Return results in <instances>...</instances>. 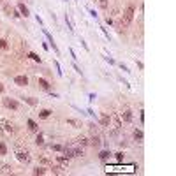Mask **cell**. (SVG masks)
Here are the masks:
<instances>
[{
	"label": "cell",
	"mask_w": 176,
	"mask_h": 176,
	"mask_svg": "<svg viewBox=\"0 0 176 176\" xmlns=\"http://www.w3.org/2000/svg\"><path fill=\"white\" fill-rule=\"evenodd\" d=\"M16 159H18L21 164H28V162L32 160L28 150H16Z\"/></svg>",
	"instance_id": "3"
},
{
	"label": "cell",
	"mask_w": 176,
	"mask_h": 176,
	"mask_svg": "<svg viewBox=\"0 0 176 176\" xmlns=\"http://www.w3.org/2000/svg\"><path fill=\"white\" fill-rule=\"evenodd\" d=\"M51 173H53V174H62L63 171H62L60 166H53V167H51Z\"/></svg>",
	"instance_id": "26"
},
{
	"label": "cell",
	"mask_w": 176,
	"mask_h": 176,
	"mask_svg": "<svg viewBox=\"0 0 176 176\" xmlns=\"http://www.w3.org/2000/svg\"><path fill=\"white\" fill-rule=\"evenodd\" d=\"M69 53H71L72 60H78V56H76V53H74V50H72V48H69Z\"/></svg>",
	"instance_id": "34"
},
{
	"label": "cell",
	"mask_w": 176,
	"mask_h": 176,
	"mask_svg": "<svg viewBox=\"0 0 176 176\" xmlns=\"http://www.w3.org/2000/svg\"><path fill=\"white\" fill-rule=\"evenodd\" d=\"M88 97H90V99H88V100H90V102H92V100H95V94H90V95H88Z\"/></svg>",
	"instance_id": "45"
},
{
	"label": "cell",
	"mask_w": 176,
	"mask_h": 176,
	"mask_svg": "<svg viewBox=\"0 0 176 176\" xmlns=\"http://www.w3.org/2000/svg\"><path fill=\"white\" fill-rule=\"evenodd\" d=\"M120 120H122V122H125V123H130L132 120H134V115H132L130 109H123V111L120 113Z\"/></svg>",
	"instance_id": "6"
},
{
	"label": "cell",
	"mask_w": 176,
	"mask_h": 176,
	"mask_svg": "<svg viewBox=\"0 0 176 176\" xmlns=\"http://www.w3.org/2000/svg\"><path fill=\"white\" fill-rule=\"evenodd\" d=\"M27 125H28V130H32V132H37V130H39V125H37L34 120H28Z\"/></svg>",
	"instance_id": "17"
},
{
	"label": "cell",
	"mask_w": 176,
	"mask_h": 176,
	"mask_svg": "<svg viewBox=\"0 0 176 176\" xmlns=\"http://www.w3.org/2000/svg\"><path fill=\"white\" fill-rule=\"evenodd\" d=\"M12 11H14V7H11L9 4H4V12H6L7 16H11V14H12Z\"/></svg>",
	"instance_id": "23"
},
{
	"label": "cell",
	"mask_w": 176,
	"mask_h": 176,
	"mask_svg": "<svg viewBox=\"0 0 176 176\" xmlns=\"http://www.w3.org/2000/svg\"><path fill=\"white\" fill-rule=\"evenodd\" d=\"M56 166H60L62 169H67V167H69V157H65V155H56Z\"/></svg>",
	"instance_id": "7"
},
{
	"label": "cell",
	"mask_w": 176,
	"mask_h": 176,
	"mask_svg": "<svg viewBox=\"0 0 176 176\" xmlns=\"http://www.w3.org/2000/svg\"><path fill=\"white\" fill-rule=\"evenodd\" d=\"M51 150H55V151H62L63 146H62V144H51Z\"/></svg>",
	"instance_id": "31"
},
{
	"label": "cell",
	"mask_w": 176,
	"mask_h": 176,
	"mask_svg": "<svg viewBox=\"0 0 176 176\" xmlns=\"http://www.w3.org/2000/svg\"><path fill=\"white\" fill-rule=\"evenodd\" d=\"M99 6L102 9H107V0H99Z\"/></svg>",
	"instance_id": "32"
},
{
	"label": "cell",
	"mask_w": 176,
	"mask_h": 176,
	"mask_svg": "<svg viewBox=\"0 0 176 176\" xmlns=\"http://www.w3.org/2000/svg\"><path fill=\"white\" fill-rule=\"evenodd\" d=\"M0 173H2V174H12V167L11 166H4Z\"/></svg>",
	"instance_id": "24"
},
{
	"label": "cell",
	"mask_w": 176,
	"mask_h": 176,
	"mask_svg": "<svg viewBox=\"0 0 176 176\" xmlns=\"http://www.w3.org/2000/svg\"><path fill=\"white\" fill-rule=\"evenodd\" d=\"M111 120H113V125H109V127H113V132L111 134H118V130L122 127V120H120V115H111Z\"/></svg>",
	"instance_id": "4"
},
{
	"label": "cell",
	"mask_w": 176,
	"mask_h": 176,
	"mask_svg": "<svg viewBox=\"0 0 176 176\" xmlns=\"http://www.w3.org/2000/svg\"><path fill=\"white\" fill-rule=\"evenodd\" d=\"M0 127H2V130L9 132V134H11V132H14V125H12L9 120H6V118H2V120H0Z\"/></svg>",
	"instance_id": "8"
},
{
	"label": "cell",
	"mask_w": 176,
	"mask_h": 176,
	"mask_svg": "<svg viewBox=\"0 0 176 176\" xmlns=\"http://www.w3.org/2000/svg\"><path fill=\"white\" fill-rule=\"evenodd\" d=\"M0 48H2V50H7L9 48V44H7L6 39H0Z\"/></svg>",
	"instance_id": "28"
},
{
	"label": "cell",
	"mask_w": 176,
	"mask_h": 176,
	"mask_svg": "<svg viewBox=\"0 0 176 176\" xmlns=\"http://www.w3.org/2000/svg\"><path fill=\"white\" fill-rule=\"evenodd\" d=\"M14 85H18V86H27V85H28V78H27V76H16V78H14Z\"/></svg>",
	"instance_id": "12"
},
{
	"label": "cell",
	"mask_w": 176,
	"mask_h": 176,
	"mask_svg": "<svg viewBox=\"0 0 176 176\" xmlns=\"http://www.w3.org/2000/svg\"><path fill=\"white\" fill-rule=\"evenodd\" d=\"M99 123H100L102 127H109V125H111V115L102 113V115H100V118H99Z\"/></svg>",
	"instance_id": "9"
},
{
	"label": "cell",
	"mask_w": 176,
	"mask_h": 176,
	"mask_svg": "<svg viewBox=\"0 0 176 176\" xmlns=\"http://www.w3.org/2000/svg\"><path fill=\"white\" fill-rule=\"evenodd\" d=\"M90 132H92V136L99 132V129H97V125H95V123H90Z\"/></svg>",
	"instance_id": "30"
},
{
	"label": "cell",
	"mask_w": 176,
	"mask_h": 176,
	"mask_svg": "<svg viewBox=\"0 0 176 176\" xmlns=\"http://www.w3.org/2000/svg\"><path fill=\"white\" fill-rule=\"evenodd\" d=\"M62 151L65 153V157H69V159L71 157H81V155H85L83 146H79V144H65Z\"/></svg>",
	"instance_id": "2"
},
{
	"label": "cell",
	"mask_w": 176,
	"mask_h": 176,
	"mask_svg": "<svg viewBox=\"0 0 176 176\" xmlns=\"http://www.w3.org/2000/svg\"><path fill=\"white\" fill-rule=\"evenodd\" d=\"M46 173H48L46 167H35V169H34V174H37V176H39V174H46Z\"/></svg>",
	"instance_id": "22"
},
{
	"label": "cell",
	"mask_w": 176,
	"mask_h": 176,
	"mask_svg": "<svg viewBox=\"0 0 176 176\" xmlns=\"http://www.w3.org/2000/svg\"><path fill=\"white\" fill-rule=\"evenodd\" d=\"M12 16H14V18H21V14H19V11H18V9H14V11H12Z\"/></svg>",
	"instance_id": "37"
},
{
	"label": "cell",
	"mask_w": 176,
	"mask_h": 176,
	"mask_svg": "<svg viewBox=\"0 0 176 176\" xmlns=\"http://www.w3.org/2000/svg\"><path fill=\"white\" fill-rule=\"evenodd\" d=\"M6 153H7V146L0 141V155H6Z\"/></svg>",
	"instance_id": "27"
},
{
	"label": "cell",
	"mask_w": 176,
	"mask_h": 176,
	"mask_svg": "<svg viewBox=\"0 0 176 176\" xmlns=\"http://www.w3.org/2000/svg\"><path fill=\"white\" fill-rule=\"evenodd\" d=\"M74 71H76V72H78V74H83V72H81V69H79V67H78V65H76V63H74Z\"/></svg>",
	"instance_id": "43"
},
{
	"label": "cell",
	"mask_w": 176,
	"mask_h": 176,
	"mask_svg": "<svg viewBox=\"0 0 176 176\" xmlns=\"http://www.w3.org/2000/svg\"><path fill=\"white\" fill-rule=\"evenodd\" d=\"M134 14H136V6H134V4H129V6L125 7V11L122 12L120 23L116 25V27H118V34H122V32L125 30V27L130 25V21L134 19Z\"/></svg>",
	"instance_id": "1"
},
{
	"label": "cell",
	"mask_w": 176,
	"mask_h": 176,
	"mask_svg": "<svg viewBox=\"0 0 176 176\" xmlns=\"http://www.w3.org/2000/svg\"><path fill=\"white\" fill-rule=\"evenodd\" d=\"M81 46H83V48H85V50H86V51H90V48H88V44H86V42H85V41H83V39H81Z\"/></svg>",
	"instance_id": "36"
},
{
	"label": "cell",
	"mask_w": 176,
	"mask_h": 176,
	"mask_svg": "<svg viewBox=\"0 0 176 176\" xmlns=\"http://www.w3.org/2000/svg\"><path fill=\"white\" fill-rule=\"evenodd\" d=\"M35 144H37V146H42V144H44V134H42V132H39V134H37Z\"/></svg>",
	"instance_id": "20"
},
{
	"label": "cell",
	"mask_w": 176,
	"mask_h": 176,
	"mask_svg": "<svg viewBox=\"0 0 176 176\" xmlns=\"http://www.w3.org/2000/svg\"><path fill=\"white\" fill-rule=\"evenodd\" d=\"M4 106L9 107V109H14V111H16V109H19V104L14 99H4Z\"/></svg>",
	"instance_id": "10"
},
{
	"label": "cell",
	"mask_w": 176,
	"mask_h": 176,
	"mask_svg": "<svg viewBox=\"0 0 176 176\" xmlns=\"http://www.w3.org/2000/svg\"><path fill=\"white\" fill-rule=\"evenodd\" d=\"M16 9L19 11V14H21V16H25V18H28V16H30V11H28V7H27L25 4H21V2H19V4L16 6Z\"/></svg>",
	"instance_id": "11"
},
{
	"label": "cell",
	"mask_w": 176,
	"mask_h": 176,
	"mask_svg": "<svg viewBox=\"0 0 176 176\" xmlns=\"http://www.w3.org/2000/svg\"><path fill=\"white\" fill-rule=\"evenodd\" d=\"M106 23H107V25H111V23H113V18H111V16H107V18H106Z\"/></svg>",
	"instance_id": "38"
},
{
	"label": "cell",
	"mask_w": 176,
	"mask_h": 176,
	"mask_svg": "<svg viewBox=\"0 0 176 176\" xmlns=\"http://www.w3.org/2000/svg\"><path fill=\"white\" fill-rule=\"evenodd\" d=\"M86 113H88V115H90V116H94V118H95V113H94V109H88V111H86Z\"/></svg>",
	"instance_id": "44"
},
{
	"label": "cell",
	"mask_w": 176,
	"mask_h": 176,
	"mask_svg": "<svg viewBox=\"0 0 176 176\" xmlns=\"http://www.w3.org/2000/svg\"><path fill=\"white\" fill-rule=\"evenodd\" d=\"M100 143H102V141H100V136H99V134H94V136H92V139H90V144H92L94 148H99V146H100Z\"/></svg>",
	"instance_id": "14"
},
{
	"label": "cell",
	"mask_w": 176,
	"mask_h": 176,
	"mask_svg": "<svg viewBox=\"0 0 176 176\" xmlns=\"http://www.w3.org/2000/svg\"><path fill=\"white\" fill-rule=\"evenodd\" d=\"M100 32H102V34H104V37H106V39L109 41V32H107V30H106L104 27H100Z\"/></svg>",
	"instance_id": "33"
},
{
	"label": "cell",
	"mask_w": 176,
	"mask_h": 176,
	"mask_svg": "<svg viewBox=\"0 0 176 176\" xmlns=\"http://www.w3.org/2000/svg\"><path fill=\"white\" fill-rule=\"evenodd\" d=\"M90 16H92V18H95V19H97V12H95V11H94V9H90Z\"/></svg>",
	"instance_id": "40"
},
{
	"label": "cell",
	"mask_w": 176,
	"mask_h": 176,
	"mask_svg": "<svg viewBox=\"0 0 176 176\" xmlns=\"http://www.w3.org/2000/svg\"><path fill=\"white\" fill-rule=\"evenodd\" d=\"M116 160H123V153H116Z\"/></svg>",
	"instance_id": "42"
},
{
	"label": "cell",
	"mask_w": 176,
	"mask_h": 176,
	"mask_svg": "<svg viewBox=\"0 0 176 176\" xmlns=\"http://www.w3.org/2000/svg\"><path fill=\"white\" fill-rule=\"evenodd\" d=\"M109 157H111V151H107V150H104V151L99 153V159H100V160H107Z\"/></svg>",
	"instance_id": "19"
},
{
	"label": "cell",
	"mask_w": 176,
	"mask_h": 176,
	"mask_svg": "<svg viewBox=\"0 0 176 176\" xmlns=\"http://www.w3.org/2000/svg\"><path fill=\"white\" fill-rule=\"evenodd\" d=\"M23 100H25L27 104H30V106H37V104H39V100L34 99V97H23Z\"/></svg>",
	"instance_id": "21"
},
{
	"label": "cell",
	"mask_w": 176,
	"mask_h": 176,
	"mask_svg": "<svg viewBox=\"0 0 176 176\" xmlns=\"http://www.w3.org/2000/svg\"><path fill=\"white\" fill-rule=\"evenodd\" d=\"M67 123H71V125H79V122H76V120H67Z\"/></svg>",
	"instance_id": "41"
},
{
	"label": "cell",
	"mask_w": 176,
	"mask_h": 176,
	"mask_svg": "<svg viewBox=\"0 0 176 176\" xmlns=\"http://www.w3.org/2000/svg\"><path fill=\"white\" fill-rule=\"evenodd\" d=\"M42 34L46 35V39H48V42H50V46L53 48V51H55V53L58 55V53H60V50H58V46H56V44H55V41H53V35H51V34H50V32H48L46 28H42Z\"/></svg>",
	"instance_id": "5"
},
{
	"label": "cell",
	"mask_w": 176,
	"mask_h": 176,
	"mask_svg": "<svg viewBox=\"0 0 176 176\" xmlns=\"http://www.w3.org/2000/svg\"><path fill=\"white\" fill-rule=\"evenodd\" d=\"M37 83H39V86L42 88V90H46V92H50V88H51V85L46 81V79H44V78H39L37 79Z\"/></svg>",
	"instance_id": "13"
},
{
	"label": "cell",
	"mask_w": 176,
	"mask_h": 176,
	"mask_svg": "<svg viewBox=\"0 0 176 176\" xmlns=\"http://www.w3.org/2000/svg\"><path fill=\"white\" fill-rule=\"evenodd\" d=\"M2 2H4V0H0V4H2Z\"/></svg>",
	"instance_id": "47"
},
{
	"label": "cell",
	"mask_w": 176,
	"mask_h": 176,
	"mask_svg": "<svg viewBox=\"0 0 176 176\" xmlns=\"http://www.w3.org/2000/svg\"><path fill=\"white\" fill-rule=\"evenodd\" d=\"M104 60H106V62H109V63H111V65L115 63V60H113V58H109V56H104Z\"/></svg>",
	"instance_id": "39"
},
{
	"label": "cell",
	"mask_w": 176,
	"mask_h": 176,
	"mask_svg": "<svg viewBox=\"0 0 176 176\" xmlns=\"http://www.w3.org/2000/svg\"><path fill=\"white\" fill-rule=\"evenodd\" d=\"M143 138H144L143 130H141V129H136V130H134V139H136L138 143H141V141H143Z\"/></svg>",
	"instance_id": "16"
},
{
	"label": "cell",
	"mask_w": 176,
	"mask_h": 176,
	"mask_svg": "<svg viewBox=\"0 0 176 176\" xmlns=\"http://www.w3.org/2000/svg\"><path fill=\"white\" fill-rule=\"evenodd\" d=\"M120 69H122L123 72H130V71H129V67H127V65H123V63H120Z\"/></svg>",
	"instance_id": "35"
},
{
	"label": "cell",
	"mask_w": 176,
	"mask_h": 176,
	"mask_svg": "<svg viewBox=\"0 0 176 176\" xmlns=\"http://www.w3.org/2000/svg\"><path fill=\"white\" fill-rule=\"evenodd\" d=\"M51 116V109H41L39 111V118H50Z\"/></svg>",
	"instance_id": "18"
},
{
	"label": "cell",
	"mask_w": 176,
	"mask_h": 176,
	"mask_svg": "<svg viewBox=\"0 0 176 176\" xmlns=\"http://www.w3.org/2000/svg\"><path fill=\"white\" fill-rule=\"evenodd\" d=\"M2 92H4V85H2V83H0V94H2Z\"/></svg>",
	"instance_id": "46"
},
{
	"label": "cell",
	"mask_w": 176,
	"mask_h": 176,
	"mask_svg": "<svg viewBox=\"0 0 176 176\" xmlns=\"http://www.w3.org/2000/svg\"><path fill=\"white\" fill-rule=\"evenodd\" d=\"M55 69H56V74H58V76H62V74H63V72H62V67H60V63H58L56 60H55Z\"/></svg>",
	"instance_id": "29"
},
{
	"label": "cell",
	"mask_w": 176,
	"mask_h": 176,
	"mask_svg": "<svg viewBox=\"0 0 176 176\" xmlns=\"http://www.w3.org/2000/svg\"><path fill=\"white\" fill-rule=\"evenodd\" d=\"M76 144H79V146H86V144H90V139H88L86 136H81V138L76 139Z\"/></svg>",
	"instance_id": "15"
},
{
	"label": "cell",
	"mask_w": 176,
	"mask_h": 176,
	"mask_svg": "<svg viewBox=\"0 0 176 176\" xmlns=\"http://www.w3.org/2000/svg\"><path fill=\"white\" fill-rule=\"evenodd\" d=\"M28 56H30L34 62H39V63H41V56H39L37 53H32V51H30V53H28Z\"/></svg>",
	"instance_id": "25"
}]
</instances>
